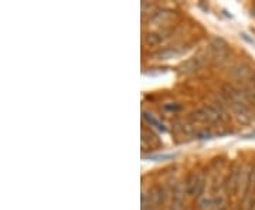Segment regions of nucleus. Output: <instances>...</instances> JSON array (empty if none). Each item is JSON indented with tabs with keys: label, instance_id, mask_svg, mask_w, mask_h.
Here are the masks:
<instances>
[{
	"label": "nucleus",
	"instance_id": "7ed1b4c3",
	"mask_svg": "<svg viewBox=\"0 0 255 210\" xmlns=\"http://www.w3.org/2000/svg\"><path fill=\"white\" fill-rule=\"evenodd\" d=\"M210 48H211V53H213L214 59L219 60V61L224 60L228 56V44L223 38H213Z\"/></svg>",
	"mask_w": 255,
	"mask_h": 210
},
{
	"label": "nucleus",
	"instance_id": "ddd939ff",
	"mask_svg": "<svg viewBox=\"0 0 255 210\" xmlns=\"http://www.w3.org/2000/svg\"><path fill=\"white\" fill-rule=\"evenodd\" d=\"M219 210H228L227 208H223V209H219Z\"/></svg>",
	"mask_w": 255,
	"mask_h": 210
},
{
	"label": "nucleus",
	"instance_id": "423d86ee",
	"mask_svg": "<svg viewBox=\"0 0 255 210\" xmlns=\"http://www.w3.org/2000/svg\"><path fill=\"white\" fill-rule=\"evenodd\" d=\"M166 38V33L164 32H159V33H149L145 35L143 41L146 46H159L162 44L163 40Z\"/></svg>",
	"mask_w": 255,
	"mask_h": 210
},
{
	"label": "nucleus",
	"instance_id": "6e6552de",
	"mask_svg": "<svg viewBox=\"0 0 255 210\" xmlns=\"http://www.w3.org/2000/svg\"><path fill=\"white\" fill-rule=\"evenodd\" d=\"M201 66H203V59H201V57H194L193 60L187 61L185 66H183V71H186V72H191V71L198 70Z\"/></svg>",
	"mask_w": 255,
	"mask_h": 210
},
{
	"label": "nucleus",
	"instance_id": "f8f14e48",
	"mask_svg": "<svg viewBox=\"0 0 255 210\" xmlns=\"http://www.w3.org/2000/svg\"><path fill=\"white\" fill-rule=\"evenodd\" d=\"M143 118L149 122V124H152V125H155L156 128H159V129H163L162 127H160V124H159V121H156L155 118L152 117V115H149L148 112H143Z\"/></svg>",
	"mask_w": 255,
	"mask_h": 210
},
{
	"label": "nucleus",
	"instance_id": "39448f33",
	"mask_svg": "<svg viewBox=\"0 0 255 210\" xmlns=\"http://www.w3.org/2000/svg\"><path fill=\"white\" fill-rule=\"evenodd\" d=\"M230 71H231V75L234 78L241 80V81H248L255 74L254 71L251 70V67L247 64H235Z\"/></svg>",
	"mask_w": 255,
	"mask_h": 210
},
{
	"label": "nucleus",
	"instance_id": "20e7f679",
	"mask_svg": "<svg viewBox=\"0 0 255 210\" xmlns=\"http://www.w3.org/2000/svg\"><path fill=\"white\" fill-rule=\"evenodd\" d=\"M231 108L235 118L238 119V122H241V124H250L253 121V112H251L250 106L243 104H237L232 105Z\"/></svg>",
	"mask_w": 255,
	"mask_h": 210
},
{
	"label": "nucleus",
	"instance_id": "f257e3e1",
	"mask_svg": "<svg viewBox=\"0 0 255 210\" xmlns=\"http://www.w3.org/2000/svg\"><path fill=\"white\" fill-rule=\"evenodd\" d=\"M206 185V176L204 174H194V175H190L186 180V195L187 196H194L198 198L200 195H203V189Z\"/></svg>",
	"mask_w": 255,
	"mask_h": 210
},
{
	"label": "nucleus",
	"instance_id": "0eeeda50",
	"mask_svg": "<svg viewBox=\"0 0 255 210\" xmlns=\"http://www.w3.org/2000/svg\"><path fill=\"white\" fill-rule=\"evenodd\" d=\"M198 206L201 210H209L214 208V196H211L209 193H203L197 198Z\"/></svg>",
	"mask_w": 255,
	"mask_h": 210
},
{
	"label": "nucleus",
	"instance_id": "f03ea898",
	"mask_svg": "<svg viewBox=\"0 0 255 210\" xmlns=\"http://www.w3.org/2000/svg\"><path fill=\"white\" fill-rule=\"evenodd\" d=\"M241 172H243V168L241 166H234L231 169V172L228 174L225 182H224V189L228 195L234 196L238 189H240V182H241Z\"/></svg>",
	"mask_w": 255,
	"mask_h": 210
},
{
	"label": "nucleus",
	"instance_id": "1a4fd4ad",
	"mask_svg": "<svg viewBox=\"0 0 255 210\" xmlns=\"http://www.w3.org/2000/svg\"><path fill=\"white\" fill-rule=\"evenodd\" d=\"M241 90H243L245 98L248 100L250 105L255 104V85L254 84H250V82H248V84H247L245 87H243Z\"/></svg>",
	"mask_w": 255,
	"mask_h": 210
},
{
	"label": "nucleus",
	"instance_id": "9d476101",
	"mask_svg": "<svg viewBox=\"0 0 255 210\" xmlns=\"http://www.w3.org/2000/svg\"><path fill=\"white\" fill-rule=\"evenodd\" d=\"M172 16V13L170 12H156L153 13V16L151 17L152 22H155V23H160V22H164V20H167L169 17Z\"/></svg>",
	"mask_w": 255,
	"mask_h": 210
},
{
	"label": "nucleus",
	"instance_id": "4468645a",
	"mask_svg": "<svg viewBox=\"0 0 255 210\" xmlns=\"http://www.w3.org/2000/svg\"><path fill=\"white\" fill-rule=\"evenodd\" d=\"M183 210H190V209H183Z\"/></svg>",
	"mask_w": 255,
	"mask_h": 210
},
{
	"label": "nucleus",
	"instance_id": "9b49d317",
	"mask_svg": "<svg viewBox=\"0 0 255 210\" xmlns=\"http://www.w3.org/2000/svg\"><path fill=\"white\" fill-rule=\"evenodd\" d=\"M177 54H180V51H179V50H166V51L159 53V57H160V59H169V57L177 56Z\"/></svg>",
	"mask_w": 255,
	"mask_h": 210
}]
</instances>
